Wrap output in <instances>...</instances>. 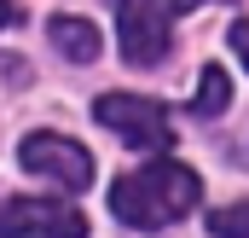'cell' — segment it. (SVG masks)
I'll return each instance as SVG.
<instances>
[{"mask_svg": "<svg viewBox=\"0 0 249 238\" xmlns=\"http://www.w3.org/2000/svg\"><path fill=\"white\" fill-rule=\"evenodd\" d=\"M197 198H203V180L186 163H151V169H133L110 186V209L139 233H157V227L180 221L186 209H197Z\"/></svg>", "mask_w": 249, "mask_h": 238, "instance_id": "cell-1", "label": "cell"}, {"mask_svg": "<svg viewBox=\"0 0 249 238\" xmlns=\"http://www.w3.org/2000/svg\"><path fill=\"white\" fill-rule=\"evenodd\" d=\"M209 0H116V23H122V59L151 70L168 59L174 47V18Z\"/></svg>", "mask_w": 249, "mask_h": 238, "instance_id": "cell-2", "label": "cell"}, {"mask_svg": "<svg viewBox=\"0 0 249 238\" xmlns=\"http://www.w3.org/2000/svg\"><path fill=\"white\" fill-rule=\"evenodd\" d=\"M93 117L105 122L116 139L127 145H139V151H168L174 145V122L168 111L157 105V99H133V93H105L99 105H93Z\"/></svg>", "mask_w": 249, "mask_h": 238, "instance_id": "cell-3", "label": "cell"}, {"mask_svg": "<svg viewBox=\"0 0 249 238\" xmlns=\"http://www.w3.org/2000/svg\"><path fill=\"white\" fill-rule=\"evenodd\" d=\"M18 157H23L29 175L58 180V186H70V192L93 186V151L75 145V139H64V134H29V139L18 145Z\"/></svg>", "mask_w": 249, "mask_h": 238, "instance_id": "cell-4", "label": "cell"}, {"mask_svg": "<svg viewBox=\"0 0 249 238\" xmlns=\"http://www.w3.org/2000/svg\"><path fill=\"white\" fill-rule=\"evenodd\" d=\"M0 238H87V215L53 198H12L0 209Z\"/></svg>", "mask_w": 249, "mask_h": 238, "instance_id": "cell-5", "label": "cell"}, {"mask_svg": "<svg viewBox=\"0 0 249 238\" xmlns=\"http://www.w3.org/2000/svg\"><path fill=\"white\" fill-rule=\"evenodd\" d=\"M47 35H53V47H58L70 64H93L99 59V29H93L87 18H53Z\"/></svg>", "mask_w": 249, "mask_h": 238, "instance_id": "cell-6", "label": "cell"}, {"mask_svg": "<svg viewBox=\"0 0 249 238\" xmlns=\"http://www.w3.org/2000/svg\"><path fill=\"white\" fill-rule=\"evenodd\" d=\"M226 105H232V81H226L220 64H209V70H203V87H197V99H191V117H220Z\"/></svg>", "mask_w": 249, "mask_h": 238, "instance_id": "cell-7", "label": "cell"}, {"mask_svg": "<svg viewBox=\"0 0 249 238\" xmlns=\"http://www.w3.org/2000/svg\"><path fill=\"white\" fill-rule=\"evenodd\" d=\"M209 233H214V238H249V198L214 209V215H209Z\"/></svg>", "mask_w": 249, "mask_h": 238, "instance_id": "cell-8", "label": "cell"}, {"mask_svg": "<svg viewBox=\"0 0 249 238\" xmlns=\"http://www.w3.org/2000/svg\"><path fill=\"white\" fill-rule=\"evenodd\" d=\"M0 76H6L12 87H23V81H29V64H23V59H12V53H0Z\"/></svg>", "mask_w": 249, "mask_h": 238, "instance_id": "cell-9", "label": "cell"}, {"mask_svg": "<svg viewBox=\"0 0 249 238\" xmlns=\"http://www.w3.org/2000/svg\"><path fill=\"white\" fill-rule=\"evenodd\" d=\"M232 47H238V59L249 64V23H232Z\"/></svg>", "mask_w": 249, "mask_h": 238, "instance_id": "cell-10", "label": "cell"}, {"mask_svg": "<svg viewBox=\"0 0 249 238\" xmlns=\"http://www.w3.org/2000/svg\"><path fill=\"white\" fill-rule=\"evenodd\" d=\"M6 23H18V0H0V29Z\"/></svg>", "mask_w": 249, "mask_h": 238, "instance_id": "cell-11", "label": "cell"}]
</instances>
